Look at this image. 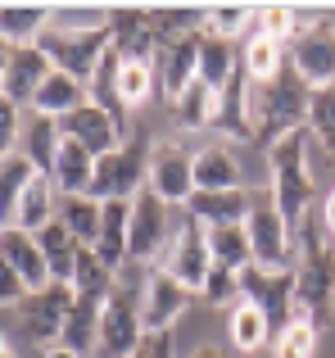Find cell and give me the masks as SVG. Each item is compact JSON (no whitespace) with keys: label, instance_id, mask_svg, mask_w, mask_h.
Instances as JSON below:
<instances>
[{"label":"cell","instance_id":"obj_29","mask_svg":"<svg viewBox=\"0 0 335 358\" xmlns=\"http://www.w3.org/2000/svg\"><path fill=\"white\" fill-rule=\"evenodd\" d=\"M87 100H91V91L82 87L77 78H68V73H59V69H54L50 78H45V87L36 91L32 114H41V118H68L73 109H82Z\"/></svg>","mask_w":335,"mask_h":358},{"label":"cell","instance_id":"obj_15","mask_svg":"<svg viewBox=\"0 0 335 358\" xmlns=\"http://www.w3.org/2000/svg\"><path fill=\"white\" fill-rule=\"evenodd\" d=\"M59 131H64V141H77V145H87L96 159L114 155V150L123 145V122H118L114 114H105L96 100H87V105L73 109L68 118H59Z\"/></svg>","mask_w":335,"mask_h":358},{"label":"cell","instance_id":"obj_34","mask_svg":"<svg viewBox=\"0 0 335 358\" xmlns=\"http://www.w3.org/2000/svg\"><path fill=\"white\" fill-rule=\"evenodd\" d=\"M59 222L82 245H91V250H96L100 227H105V204H100L96 195H59Z\"/></svg>","mask_w":335,"mask_h":358},{"label":"cell","instance_id":"obj_18","mask_svg":"<svg viewBox=\"0 0 335 358\" xmlns=\"http://www.w3.org/2000/svg\"><path fill=\"white\" fill-rule=\"evenodd\" d=\"M0 263H9V268L27 281V290L50 286V263H45L41 241L23 227H5V236H0Z\"/></svg>","mask_w":335,"mask_h":358},{"label":"cell","instance_id":"obj_17","mask_svg":"<svg viewBox=\"0 0 335 358\" xmlns=\"http://www.w3.org/2000/svg\"><path fill=\"white\" fill-rule=\"evenodd\" d=\"M209 32V27H204ZM154 69H159V96L172 105L195 78H200V36L195 41H177V45H159L154 50Z\"/></svg>","mask_w":335,"mask_h":358},{"label":"cell","instance_id":"obj_10","mask_svg":"<svg viewBox=\"0 0 335 358\" xmlns=\"http://www.w3.org/2000/svg\"><path fill=\"white\" fill-rule=\"evenodd\" d=\"M240 299H249L254 308H263V317L272 322V336L285 331L295 322V268L290 272H267V268H245L240 272Z\"/></svg>","mask_w":335,"mask_h":358},{"label":"cell","instance_id":"obj_7","mask_svg":"<svg viewBox=\"0 0 335 358\" xmlns=\"http://www.w3.org/2000/svg\"><path fill=\"white\" fill-rule=\"evenodd\" d=\"M249 245H254V263L267 272H290L295 268V231L272 204V195H254V209L245 218Z\"/></svg>","mask_w":335,"mask_h":358},{"label":"cell","instance_id":"obj_37","mask_svg":"<svg viewBox=\"0 0 335 358\" xmlns=\"http://www.w3.org/2000/svg\"><path fill=\"white\" fill-rule=\"evenodd\" d=\"M318 336L322 327H313L308 317H295L285 331L272 336V358H313L318 354Z\"/></svg>","mask_w":335,"mask_h":358},{"label":"cell","instance_id":"obj_21","mask_svg":"<svg viewBox=\"0 0 335 358\" xmlns=\"http://www.w3.org/2000/svg\"><path fill=\"white\" fill-rule=\"evenodd\" d=\"M154 18V41L177 45V41H195L209 27V5H150Z\"/></svg>","mask_w":335,"mask_h":358},{"label":"cell","instance_id":"obj_39","mask_svg":"<svg viewBox=\"0 0 335 358\" xmlns=\"http://www.w3.org/2000/svg\"><path fill=\"white\" fill-rule=\"evenodd\" d=\"M200 299L204 304H213V308H236L240 304V272H227V268H218L213 263V272H209V281L200 286Z\"/></svg>","mask_w":335,"mask_h":358},{"label":"cell","instance_id":"obj_32","mask_svg":"<svg viewBox=\"0 0 335 358\" xmlns=\"http://www.w3.org/2000/svg\"><path fill=\"white\" fill-rule=\"evenodd\" d=\"M209 231V250L213 263L227 272H245L254 268V245H249V227L245 222H227V227H204Z\"/></svg>","mask_w":335,"mask_h":358},{"label":"cell","instance_id":"obj_27","mask_svg":"<svg viewBox=\"0 0 335 358\" xmlns=\"http://www.w3.org/2000/svg\"><path fill=\"white\" fill-rule=\"evenodd\" d=\"M218 100L222 91H213L204 78H195L181 96L172 100V118L181 131H200V127H218Z\"/></svg>","mask_w":335,"mask_h":358},{"label":"cell","instance_id":"obj_41","mask_svg":"<svg viewBox=\"0 0 335 358\" xmlns=\"http://www.w3.org/2000/svg\"><path fill=\"white\" fill-rule=\"evenodd\" d=\"M318 218H322V231L335 241V191H327V200H322V213H318Z\"/></svg>","mask_w":335,"mask_h":358},{"label":"cell","instance_id":"obj_9","mask_svg":"<svg viewBox=\"0 0 335 358\" xmlns=\"http://www.w3.org/2000/svg\"><path fill=\"white\" fill-rule=\"evenodd\" d=\"M290 69L313 91L335 82V18H304L290 41Z\"/></svg>","mask_w":335,"mask_h":358},{"label":"cell","instance_id":"obj_23","mask_svg":"<svg viewBox=\"0 0 335 358\" xmlns=\"http://www.w3.org/2000/svg\"><path fill=\"white\" fill-rule=\"evenodd\" d=\"M240 73V41L222 32H204L200 36V78L213 91H227V82Z\"/></svg>","mask_w":335,"mask_h":358},{"label":"cell","instance_id":"obj_11","mask_svg":"<svg viewBox=\"0 0 335 358\" xmlns=\"http://www.w3.org/2000/svg\"><path fill=\"white\" fill-rule=\"evenodd\" d=\"M54 73L50 55L41 45H5V64H0V100L9 105H32L36 91L45 87V78Z\"/></svg>","mask_w":335,"mask_h":358},{"label":"cell","instance_id":"obj_6","mask_svg":"<svg viewBox=\"0 0 335 358\" xmlns=\"http://www.w3.org/2000/svg\"><path fill=\"white\" fill-rule=\"evenodd\" d=\"M36 45L50 55V64L59 73L77 78L82 87L91 91V78L100 73V64L109 59V50H114V36H109V27H100V32H54L50 27Z\"/></svg>","mask_w":335,"mask_h":358},{"label":"cell","instance_id":"obj_3","mask_svg":"<svg viewBox=\"0 0 335 358\" xmlns=\"http://www.w3.org/2000/svg\"><path fill=\"white\" fill-rule=\"evenodd\" d=\"M73 308H77V290H73V281H50V286H41V290H27L14 308H5V331L14 327L18 341L36 345L41 354L59 350Z\"/></svg>","mask_w":335,"mask_h":358},{"label":"cell","instance_id":"obj_31","mask_svg":"<svg viewBox=\"0 0 335 358\" xmlns=\"http://www.w3.org/2000/svg\"><path fill=\"white\" fill-rule=\"evenodd\" d=\"M36 241H41V250H45V263H50V281H73V272H77V259H82V250H91V245H82V241L73 236V231L64 227L59 218H54L45 231H36Z\"/></svg>","mask_w":335,"mask_h":358},{"label":"cell","instance_id":"obj_20","mask_svg":"<svg viewBox=\"0 0 335 358\" xmlns=\"http://www.w3.org/2000/svg\"><path fill=\"white\" fill-rule=\"evenodd\" d=\"M254 209V191H195L186 213H191L200 227H227V222H245Z\"/></svg>","mask_w":335,"mask_h":358},{"label":"cell","instance_id":"obj_19","mask_svg":"<svg viewBox=\"0 0 335 358\" xmlns=\"http://www.w3.org/2000/svg\"><path fill=\"white\" fill-rule=\"evenodd\" d=\"M195 191H245V168L236 150L222 141L195 150Z\"/></svg>","mask_w":335,"mask_h":358},{"label":"cell","instance_id":"obj_2","mask_svg":"<svg viewBox=\"0 0 335 358\" xmlns=\"http://www.w3.org/2000/svg\"><path fill=\"white\" fill-rule=\"evenodd\" d=\"M308 105L313 87L285 64L272 82H254L249 87V122H254V145L272 150L276 141L308 131Z\"/></svg>","mask_w":335,"mask_h":358},{"label":"cell","instance_id":"obj_14","mask_svg":"<svg viewBox=\"0 0 335 358\" xmlns=\"http://www.w3.org/2000/svg\"><path fill=\"white\" fill-rule=\"evenodd\" d=\"M191 295L195 290H186L177 277H168V272L154 263L150 277H145L141 286V317H145V331H172L177 317L191 308Z\"/></svg>","mask_w":335,"mask_h":358},{"label":"cell","instance_id":"obj_36","mask_svg":"<svg viewBox=\"0 0 335 358\" xmlns=\"http://www.w3.org/2000/svg\"><path fill=\"white\" fill-rule=\"evenodd\" d=\"M308 131L318 136L322 155L335 164V82L331 87H318L313 91V105H308Z\"/></svg>","mask_w":335,"mask_h":358},{"label":"cell","instance_id":"obj_26","mask_svg":"<svg viewBox=\"0 0 335 358\" xmlns=\"http://www.w3.org/2000/svg\"><path fill=\"white\" fill-rule=\"evenodd\" d=\"M96 164H100V159L91 155L87 145H77V141H64L59 159H54L50 182L59 186V195H91V182H96Z\"/></svg>","mask_w":335,"mask_h":358},{"label":"cell","instance_id":"obj_24","mask_svg":"<svg viewBox=\"0 0 335 358\" xmlns=\"http://www.w3.org/2000/svg\"><path fill=\"white\" fill-rule=\"evenodd\" d=\"M54 23V5H5L0 9V36L5 45H36Z\"/></svg>","mask_w":335,"mask_h":358},{"label":"cell","instance_id":"obj_35","mask_svg":"<svg viewBox=\"0 0 335 358\" xmlns=\"http://www.w3.org/2000/svg\"><path fill=\"white\" fill-rule=\"evenodd\" d=\"M118 96L127 109H141L159 96V69L154 59H123L118 64Z\"/></svg>","mask_w":335,"mask_h":358},{"label":"cell","instance_id":"obj_25","mask_svg":"<svg viewBox=\"0 0 335 358\" xmlns=\"http://www.w3.org/2000/svg\"><path fill=\"white\" fill-rule=\"evenodd\" d=\"M285 64H290V45L263 36L258 27L245 36V41H240V69H245L249 82H272L276 73L285 69Z\"/></svg>","mask_w":335,"mask_h":358},{"label":"cell","instance_id":"obj_42","mask_svg":"<svg viewBox=\"0 0 335 358\" xmlns=\"http://www.w3.org/2000/svg\"><path fill=\"white\" fill-rule=\"evenodd\" d=\"M186 358H236V350H227V345H200V350H191Z\"/></svg>","mask_w":335,"mask_h":358},{"label":"cell","instance_id":"obj_33","mask_svg":"<svg viewBox=\"0 0 335 358\" xmlns=\"http://www.w3.org/2000/svg\"><path fill=\"white\" fill-rule=\"evenodd\" d=\"M36 168H32V159L23 155V150H14V155H0V218H5V227L14 222V209H18V200L27 195V186L36 182Z\"/></svg>","mask_w":335,"mask_h":358},{"label":"cell","instance_id":"obj_8","mask_svg":"<svg viewBox=\"0 0 335 358\" xmlns=\"http://www.w3.org/2000/svg\"><path fill=\"white\" fill-rule=\"evenodd\" d=\"M159 268L168 272V277H177L186 290H195V295H200V286L209 281V272H213L209 231H204L200 222L191 218V213H186V218L177 222V231H172V241H168V250H163Z\"/></svg>","mask_w":335,"mask_h":358},{"label":"cell","instance_id":"obj_22","mask_svg":"<svg viewBox=\"0 0 335 358\" xmlns=\"http://www.w3.org/2000/svg\"><path fill=\"white\" fill-rule=\"evenodd\" d=\"M227 341H231V350L240 358L263 354V350H272V322L263 317V308H254L249 299H240V304L227 313Z\"/></svg>","mask_w":335,"mask_h":358},{"label":"cell","instance_id":"obj_13","mask_svg":"<svg viewBox=\"0 0 335 358\" xmlns=\"http://www.w3.org/2000/svg\"><path fill=\"white\" fill-rule=\"evenodd\" d=\"M168 222H172V209L145 186V191L132 200V259L136 263L163 259L168 241H172V227H168Z\"/></svg>","mask_w":335,"mask_h":358},{"label":"cell","instance_id":"obj_16","mask_svg":"<svg viewBox=\"0 0 335 358\" xmlns=\"http://www.w3.org/2000/svg\"><path fill=\"white\" fill-rule=\"evenodd\" d=\"M109 36H114V55L118 59H154V50H159L150 5L114 9V14H109Z\"/></svg>","mask_w":335,"mask_h":358},{"label":"cell","instance_id":"obj_28","mask_svg":"<svg viewBox=\"0 0 335 358\" xmlns=\"http://www.w3.org/2000/svg\"><path fill=\"white\" fill-rule=\"evenodd\" d=\"M59 218V186L50 182V177H36L32 186H27V195L18 200V209H14V222L9 227H23V231H45L50 222Z\"/></svg>","mask_w":335,"mask_h":358},{"label":"cell","instance_id":"obj_30","mask_svg":"<svg viewBox=\"0 0 335 358\" xmlns=\"http://www.w3.org/2000/svg\"><path fill=\"white\" fill-rule=\"evenodd\" d=\"M23 150L27 159H32V168L41 177H50L54 173V159H59V150H64V131H59V118H41V114H32V122L23 127Z\"/></svg>","mask_w":335,"mask_h":358},{"label":"cell","instance_id":"obj_12","mask_svg":"<svg viewBox=\"0 0 335 358\" xmlns=\"http://www.w3.org/2000/svg\"><path fill=\"white\" fill-rule=\"evenodd\" d=\"M150 191L159 195L168 209L191 204L195 195V155L186 141H159L150 159Z\"/></svg>","mask_w":335,"mask_h":358},{"label":"cell","instance_id":"obj_44","mask_svg":"<svg viewBox=\"0 0 335 358\" xmlns=\"http://www.w3.org/2000/svg\"><path fill=\"white\" fill-rule=\"evenodd\" d=\"M0 358H18V354H14V350H9V345H5V354H0Z\"/></svg>","mask_w":335,"mask_h":358},{"label":"cell","instance_id":"obj_40","mask_svg":"<svg viewBox=\"0 0 335 358\" xmlns=\"http://www.w3.org/2000/svg\"><path fill=\"white\" fill-rule=\"evenodd\" d=\"M132 358H177V341H172V331H150L141 341V350H136Z\"/></svg>","mask_w":335,"mask_h":358},{"label":"cell","instance_id":"obj_5","mask_svg":"<svg viewBox=\"0 0 335 358\" xmlns=\"http://www.w3.org/2000/svg\"><path fill=\"white\" fill-rule=\"evenodd\" d=\"M150 159H154L150 131H136L132 141H123L114 155H105L96 164L91 195H96L100 204H109V200H136V195L150 186Z\"/></svg>","mask_w":335,"mask_h":358},{"label":"cell","instance_id":"obj_4","mask_svg":"<svg viewBox=\"0 0 335 358\" xmlns=\"http://www.w3.org/2000/svg\"><path fill=\"white\" fill-rule=\"evenodd\" d=\"M267 168H272V204L281 209V218L290 222V231L304 227V218L313 213V168H308V131H295V136L276 141L267 150Z\"/></svg>","mask_w":335,"mask_h":358},{"label":"cell","instance_id":"obj_38","mask_svg":"<svg viewBox=\"0 0 335 358\" xmlns=\"http://www.w3.org/2000/svg\"><path fill=\"white\" fill-rule=\"evenodd\" d=\"M109 14L114 9L105 5H54V32H100V27H109Z\"/></svg>","mask_w":335,"mask_h":358},{"label":"cell","instance_id":"obj_1","mask_svg":"<svg viewBox=\"0 0 335 358\" xmlns=\"http://www.w3.org/2000/svg\"><path fill=\"white\" fill-rule=\"evenodd\" d=\"M295 313L322 331L335 322V241L322 231L318 213L295 231Z\"/></svg>","mask_w":335,"mask_h":358},{"label":"cell","instance_id":"obj_43","mask_svg":"<svg viewBox=\"0 0 335 358\" xmlns=\"http://www.w3.org/2000/svg\"><path fill=\"white\" fill-rule=\"evenodd\" d=\"M41 358H82V354H73V350H64V345H59V350H45Z\"/></svg>","mask_w":335,"mask_h":358}]
</instances>
